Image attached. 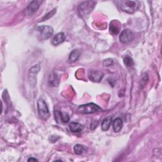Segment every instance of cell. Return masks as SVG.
<instances>
[{
	"label": "cell",
	"mask_w": 162,
	"mask_h": 162,
	"mask_svg": "<svg viewBox=\"0 0 162 162\" xmlns=\"http://www.w3.org/2000/svg\"><path fill=\"white\" fill-rule=\"evenodd\" d=\"M120 3L121 9L127 13H135L138 10L141 5V3L139 1H131V0L122 1L120 2Z\"/></svg>",
	"instance_id": "6da1fadb"
},
{
	"label": "cell",
	"mask_w": 162,
	"mask_h": 162,
	"mask_svg": "<svg viewBox=\"0 0 162 162\" xmlns=\"http://www.w3.org/2000/svg\"><path fill=\"white\" fill-rule=\"evenodd\" d=\"M37 38L40 40H44L49 39L53 34V29L49 26H40L36 29Z\"/></svg>",
	"instance_id": "7a4b0ae2"
},
{
	"label": "cell",
	"mask_w": 162,
	"mask_h": 162,
	"mask_svg": "<svg viewBox=\"0 0 162 162\" xmlns=\"http://www.w3.org/2000/svg\"><path fill=\"white\" fill-rule=\"evenodd\" d=\"M37 106L38 114L40 118L45 120H47L50 117V113L49 112L48 107L45 100L42 98H39L37 100Z\"/></svg>",
	"instance_id": "3957f363"
},
{
	"label": "cell",
	"mask_w": 162,
	"mask_h": 162,
	"mask_svg": "<svg viewBox=\"0 0 162 162\" xmlns=\"http://www.w3.org/2000/svg\"><path fill=\"white\" fill-rule=\"evenodd\" d=\"M96 4V2L93 1H88L82 3L79 5L78 8L79 14L83 17L89 15L94 8Z\"/></svg>",
	"instance_id": "277c9868"
},
{
	"label": "cell",
	"mask_w": 162,
	"mask_h": 162,
	"mask_svg": "<svg viewBox=\"0 0 162 162\" xmlns=\"http://www.w3.org/2000/svg\"><path fill=\"white\" fill-rule=\"evenodd\" d=\"M103 110L101 109L99 106L97 105L91 103L88 104H85L80 105L78 108V111L81 113L84 114H90V113H94L96 112H98L100 111H102Z\"/></svg>",
	"instance_id": "5b68a950"
},
{
	"label": "cell",
	"mask_w": 162,
	"mask_h": 162,
	"mask_svg": "<svg viewBox=\"0 0 162 162\" xmlns=\"http://www.w3.org/2000/svg\"><path fill=\"white\" fill-rule=\"evenodd\" d=\"M40 69V65H36L34 67H32L29 72V74H28V79L29 81V84L30 85L34 88L36 84V82H37V75L38 74V72H39Z\"/></svg>",
	"instance_id": "8992f818"
},
{
	"label": "cell",
	"mask_w": 162,
	"mask_h": 162,
	"mask_svg": "<svg viewBox=\"0 0 162 162\" xmlns=\"http://www.w3.org/2000/svg\"><path fill=\"white\" fill-rule=\"evenodd\" d=\"M134 37V35L131 30L125 29L121 32L119 36V39H120V41L122 43L126 44L130 43L131 40H133Z\"/></svg>",
	"instance_id": "52a82bcc"
},
{
	"label": "cell",
	"mask_w": 162,
	"mask_h": 162,
	"mask_svg": "<svg viewBox=\"0 0 162 162\" xmlns=\"http://www.w3.org/2000/svg\"><path fill=\"white\" fill-rule=\"evenodd\" d=\"M104 74L98 70H91L88 74V77L93 83H99L103 79Z\"/></svg>",
	"instance_id": "ba28073f"
},
{
	"label": "cell",
	"mask_w": 162,
	"mask_h": 162,
	"mask_svg": "<svg viewBox=\"0 0 162 162\" xmlns=\"http://www.w3.org/2000/svg\"><path fill=\"white\" fill-rule=\"evenodd\" d=\"M41 2L40 1H32L30 3L26 9V13L29 16L32 15L39 9Z\"/></svg>",
	"instance_id": "9c48e42d"
},
{
	"label": "cell",
	"mask_w": 162,
	"mask_h": 162,
	"mask_svg": "<svg viewBox=\"0 0 162 162\" xmlns=\"http://www.w3.org/2000/svg\"><path fill=\"white\" fill-rule=\"evenodd\" d=\"M55 118L58 123H67L69 121V116L67 114H64L58 110L55 111Z\"/></svg>",
	"instance_id": "30bf717a"
},
{
	"label": "cell",
	"mask_w": 162,
	"mask_h": 162,
	"mask_svg": "<svg viewBox=\"0 0 162 162\" xmlns=\"http://www.w3.org/2000/svg\"><path fill=\"white\" fill-rule=\"evenodd\" d=\"M65 40V35L64 32H59L56 34L52 39V44L54 46H57L62 43Z\"/></svg>",
	"instance_id": "8fae6325"
},
{
	"label": "cell",
	"mask_w": 162,
	"mask_h": 162,
	"mask_svg": "<svg viewBox=\"0 0 162 162\" xmlns=\"http://www.w3.org/2000/svg\"><path fill=\"white\" fill-rule=\"evenodd\" d=\"M69 128L72 132H79L81 131H83L84 126L80 123L72 122L69 124Z\"/></svg>",
	"instance_id": "7c38bea8"
},
{
	"label": "cell",
	"mask_w": 162,
	"mask_h": 162,
	"mask_svg": "<svg viewBox=\"0 0 162 162\" xmlns=\"http://www.w3.org/2000/svg\"><path fill=\"white\" fill-rule=\"evenodd\" d=\"M120 31V24L118 21L114 20L110 23V32L113 35L118 34Z\"/></svg>",
	"instance_id": "4fadbf2b"
},
{
	"label": "cell",
	"mask_w": 162,
	"mask_h": 162,
	"mask_svg": "<svg viewBox=\"0 0 162 162\" xmlns=\"http://www.w3.org/2000/svg\"><path fill=\"white\" fill-rule=\"evenodd\" d=\"M123 122L121 118H115L113 122V129L115 132H118L122 128Z\"/></svg>",
	"instance_id": "5bb4252c"
},
{
	"label": "cell",
	"mask_w": 162,
	"mask_h": 162,
	"mask_svg": "<svg viewBox=\"0 0 162 162\" xmlns=\"http://www.w3.org/2000/svg\"><path fill=\"white\" fill-rule=\"evenodd\" d=\"M59 83H60L59 79L55 74H53L50 76L49 80H48V84L50 86L56 87L58 86Z\"/></svg>",
	"instance_id": "9a60e30c"
},
{
	"label": "cell",
	"mask_w": 162,
	"mask_h": 162,
	"mask_svg": "<svg viewBox=\"0 0 162 162\" xmlns=\"http://www.w3.org/2000/svg\"><path fill=\"white\" fill-rule=\"evenodd\" d=\"M80 52L79 50L72 51L69 57V60H68L69 62L71 63V64L75 62L76 61H77L79 58L80 57Z\"/></svg>",
	"instance_id": "2e32d148"
},
{
	"label": "cell",
	"mask_w": 162,
	"mask_h": 162,
	"mask_svg": "<svg viewBox=\"0 0 162 162\" xmlns=\"http://www.w3.org/2000/svg\"><path fill=\"white\" fill-rule=\"evenodd\" d=\"M112 122V117H108L105 118L103 120L102 124H101V128H102V130L104 131H108L111 126Z\"/></svg>",
	"instance_id": "e0dca14e"
},
{
	"label": "cell",
	"mask_w": 162,
	"mask_h": 162,
	"mask_svg": "<svg viewBox=\"0 0 162 162\" xmlns=\"http://www.w3.org/2000/svg\"><path fill=\"white\" fill-rule=\"evenodd\" d=\"M74 150L76 155H80L86 151V148L83 145H76L74 148Z\"/></svg>",
	"instance_id": "ac0fdd59"
},
{
	"label": "cell",
	"mask_w": 162,
	"mask_h": 162,
	"mask_svg": "<svg viewBox=\"0 0 162 162\" xmlns=\"http://www.w3.org/2000/svg\"><path fill=\"white\" fill-rule=\"evenodd\" d=\"M124 63L128 67H131L134 64L133 59L129 56H126L124 58Z\"/></svg>",
	"instance_id": "d6986e66"
},
{
	"label": "cell",
	"mask_w": 162,
	"mask_h": 162,
	"mask_svg": "<svg viewBox=\"0 0 162 162\" xmlns=\"http://www.w3.org/2000/svg\"><path fill=\"white\" fill-rule=\"evenodd\" d=\"M148 74H145V76L143 77L142 78L141 80V86H143V87H145V86L148 83Z\"/></svg>",
	"instance_id": "ffe728a7"
},
{
	"label": "cell",
	"mask_w": 162,
	"mask_h": 162,
	"mask_svg": "<svg viewBox=\"0 0 162 162\" xmlns=\"http://www.w3.org/2000/svg\"><path fill=\"white\" fill-rule=\"evenodd\" d=\"M113 64V61L111 58H108L107 60H105L103 62V64L105 67H110Z\"/></svg>",
	"instance_id": "44dd1931"
},
{
	"label": "cell",
	"mask_w": 162,
	"mask_h": 162,
	"mask_svg": "<svg viewBox=\"0 0 162 162\" xmlns=\"http://www.w3.org/2000/svg\"><path fill=\"white\" fill-rule=\"evenodd\" d=\"M56 9H54V10H52L51 12H49L46 16H45V17L43 18L42 21H44V20H47V19H49L50 17H53V16L55 15V13H56Z\"/></svg>",
	"instance_id": "7402d4cb"
},
{
	"label": "cell",
	"mask_w": 162,
	"mask_h": 162,
	"mask_svg": "<svg viewBox=\"0 0 162 162\" xmlns=\"http://www.w3.org/2000/svg\"><path fill=\"white\" fill-rule=\"evenodd\" d=\"M98 124V121L95 120V121L92 122V123L91 124V126H91V129L94 130L97 127Z\"/></svg>",
	"instance_id": "603a6c76"
},
{
	"label": "cell",
	"mask_w": 162,
	"mask_h": 162,
	"mask_svg": "<svg viewBox=\"0 0 162 162\" xmlns=\"http://www.w3.org/2000/svg\"><path fill=\"white\" fill-rule=\"evenodd\" d=\"M37 161V159L36 158H31L28 160V161Z\"/></svg>",
	"instance_id": "cb8c5ba5"
}]
</instances>
